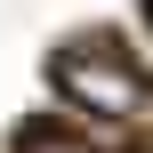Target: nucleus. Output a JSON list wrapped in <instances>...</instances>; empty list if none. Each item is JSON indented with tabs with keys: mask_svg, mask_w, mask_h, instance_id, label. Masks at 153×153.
<instances>
[{
	"mask_svg": "<svg viewBox=\"0 0 153 153\" xmlns=\"http://www.w3.org/2000/svg\"><path fill=\"white\" fill-rule=\"evenodd\" d=\"M48 81H56L73 105H89L97 121H129V113H145V73H137L113 40H73V48H56Z\"/></svg>",
	"mask_w": 153,
	"mask_h": 153,
	"instance_id": "nucleus-1",
	"label": "nucleus"
},
{
	"mask_svg": "<svg viewBox=\"0 0 153 153\" xmlns=\"http://www.w3.org/2000/svg\"><path fill=\"white\" fill-rule=\"evenodd\" d=\"M24 153H89V145H73V137H56V129H40V137H32Z\"/></svg>",
	"mask_w": 153,
	"mask_h": 153,
	"instance_id": "nucleus-2",
	"label": "nucleus"
}]
</instances>
